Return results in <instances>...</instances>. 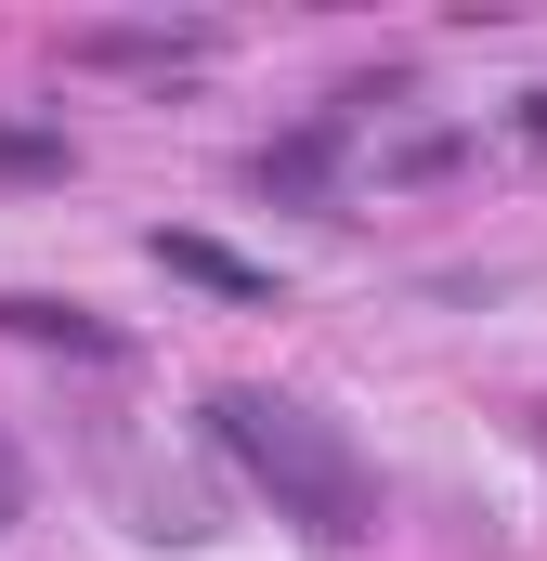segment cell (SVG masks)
<instances>
[{
    "mask_svg": "<svg viewBox=\"0 0 547 561\" xmlns=\"http://www.w3.org/2000/svg\"><path fill=\"white\" fill-rule=\"evenodd\" d=\"M0 327H13V340H53V353H79V366H118V353H131V340H118L105 313H79V300H13V287H0Z\"/></svg>",
    "mask_w": 547,
    "mask_h": 561,
    "instance_id": "obj_2",
    "label": "cell"
},
{
    "mask_svg": "<svg viewBox=\"0 0 547 561\" xmlns=\"http://www.w3.org/2000/svg\"><path fill=\"white\" fill-rule=\"evenodd\" d=\"M209 53V26H92L79 39V66H196Z\"/></svg>",
    "mask_w": 547,
    "mask_h": 561,
    "instance_id": "obj_4",
    "label": "cell"
},
{
    "mask_svg": "<svg viewBox=\"0 0 547 561\" xmlns=\"http://www.w3.org/2000/svg\"><path fill=\"white\" fill-rule=\"evenodd\" d=\"M143 249H156L170 275H196V287H209V300H274V275H261V262H235L222 236H170V222H156Z\"/></svg>",
    "mask_w": 547,
    "mask_h": 561,
    "instance_id": "obj_3",
    "label": "cell"
},
{
    "mask_svg": "<svg viewBox=\"0 0 547 561\" xmlns=\"http://www.w3.org/2000/svg\"><path fill=\"white\" fill-rule=\"evenodd\" d=\"M535 444H547V405H535Z\"/></svg>",
    "mask_w": 547,
    "mask_h": 561,
    "instance_id": "obj_6",
    "label": "cell"
},
{
    "mask_svg": "<svg viewBox=\"0 0 547 561\" xmlns=\"http://www.w3.org/2000/svg\"><path fill=\"white\" fill-rule=\"evenodd\" d=\"M26 523V457H13V431H0V536Z\"/></svg>",
    "mask_w": 547,
    "mask_h": 561,
    "instance_id": "obj_5",
    "label": "cell"
},
{
    "mask_svg": "<svg viewBox=\"0 0 547 561\" xmlns=\"http://www.w3.org/2000/svg\"><path fill=\"white\" fill-rule=\"evenodd\" d=\"M209 444L248 470V496H274V523H300L313 549H365L379 536V470L352 457V431L300 392H261V379H222L209 392Z\"/></svg>",
    "mask_w": 547,
    "mask_h": 561,
    "instance_id": "obj_1",
    "label": "cell"
}]
</instances>
